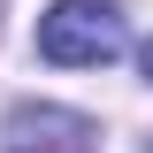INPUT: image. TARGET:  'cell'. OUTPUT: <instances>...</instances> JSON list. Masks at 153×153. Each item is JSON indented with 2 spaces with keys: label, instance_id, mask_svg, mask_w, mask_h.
Returning <instances> with one entry per match:
<instances>
[{
  "label": "cell",
  "instance_id": "obj_1",
  "mask_svg": "<svg viewBox=\"0 0 153 153\" xmlns=\"http://www.w3.org/2000/svg\"><path fill=\"white\" fill-rule=\"evenodd\" d=\"M123 46H130V31L115 16V0H54L38 16V54L54 61V69H100Z\"/></svg>",
  "mask_w": 153,
  "mask_h": 153
},
{
  "label": "cell",
  "instance_id": "obj_2",
  "mask_svg": "<svg viewBox=\"0 0 153 153\" xmlns=\"http://www.w3.org/2000/svg\"><path fill=\"white\" fill-rule=\"evenodd\" d=\"M31 123H38L46 146H31L23 130H8V153H92V130H84L76 115H61V107H31Z\"/></svg>",
  "mask_w": 153,
  "mask_h": 153
},
{
  "label": "cell",
  "instance_id": "obj_3",
  "mask_svg": "<svg viewBox=\"0 0 153 153\" xmlns=\"http://www.w3.org/2000/svg\"><path fill=\"white\" fill-rule=\"evenodd\" d=\"M138 69H146V84H153V38H146V46H138Z\"/></svg>",
  "mask_w": 153,
  "mask_h": 153
}]
</instances>
